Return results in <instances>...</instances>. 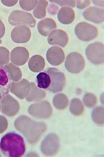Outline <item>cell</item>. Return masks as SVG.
<instances>
[{"mask_svg": "<svg viewBox=\"0 0 104 157\" xmlns=\"http://www.w3.org/2000/svg\"><path fill=\"white\" fill-rule=\"evenodd\" d=\"M15 126L31 144H36L47 130L46 125L44 123L36 122L24 116L16 120Z\"/></svg>", "mask_w": 104, "mask_h": 157, "instance_id": "obj_1", "label": "cell"}, {"mask_svg": "<svg viewBox=\"0 0 104 157\" xmlns=\"http://www.w3.org/2000/svg\"><path fill=\"white\" fill-rule=\"evenodd\" d=\"M0 151L4 156H23L26 151L23 138L15 132L8 133L1 139Z\"/></svg>", "mask_w": 104, "mask_h": 157, "instance_id": "obj_2", "label": "cell"}, {"mask_svg": "<svg viewBox=\"0 0 104 157\" xmlns=\"http://www.w3.org/2000/svg\"><path fill=\"white\" fill-rule=\"evenodd\" d=\"M9 22L12 26L26 25L34 28L36 20L31 14L23 11H13L11 13L8 19Z\"/></svg>", "mask_w": 104, "mask_h": 157, "instance_id": "obj_3", "label": "cell"}, {"mask_svg": "<svg viewBox=\"0 0 104 157\" xmlns=\"http://www.w3.org/2000/svg\"><path fill=\"white\" fill-rule=\"evenodd\" d=\"M45 72L49 75L51 80L50 86L47 90L53 93L62 91L66 86L65 75L55 68H49Z\"/></svg>", "mask_w": 104, "mask_h": 157, "instance_id": "obj_4", "label": "cell"}, {"mask_svg": "<svg viewBox=\"0 0 104 157\" xmlns=\"http://www.w3.org/2000/svg\"><path fill=\"white\" fill-rule=\"evenodd\" d=\"M75 33L78 39L85 42L92 40L97 37L98 30L96 27L87 22H81L75 27Z\"/></svg>", "mask_w": 104, "mask_h": 157, "instance_id": "obj_5", "label": "cell"}, {"mask_svg": "<svg viewBox=\"0 0 104 157\" xmlns=\"http://www.w3.org/2000/svg\"><path fill=\"white\" fill-rule=\"evenodd\" d=\"M85 60L83 56L77 52L69 54L65 63L67 71L72 74L81 72L85 68Z\"/></svg>", "mask_w": 104, "mask_h": 157, "instance_id": "obj_6", "label": "cell"}, {"mask_svg": "<svg viewBox=\"0 0 104 157\" xmlns=\"http://www.w3.org/2000/svg\"><path fill=\"white\" fill-rule=\"evenodd\" d=\"M104 47L103 43L95 42L88 46L86 55L89 61L94 64H102L104 63Z\"/></svg>", "mask_w": 104, "mask_h": 157, "instance_id": "obj_7", "label": "cell"}, {"mask_svg": "<svg viewBox=\"0 0 104 157\" xmlns=\"http://www.w3.org/2000/svg\"><path fill=\"white\" fill-rule=\"evenodd\" d=\"M60 146V140L57 135L50 133L44 139L40 148L41 151L44 155L52 156L58 153Z\"/></svg>", "mask_w": 104, "mask_h": 157, "instance_id": "obj_8", "label": "cell"}, {"mask_svg": "<svg viewBox=\"0 0 104 157\" xmlns=\"http://www.w3.org/2000/svg\"><path fill=\"white\" fill-rule=\"evenodd\" d=\"M29 113L38 118L47 119L50 117L52 114V107L47 101L31 105L29 109Z\"/></svg>", "mask_w": 104, "mask_h": 157, "instance_id": "obj_9", "label": "cell"}, {"mask_svg": "<svg viewBox=\"0 0 104 157\" xmlns=\"http://www.w3.org/2000/svg\"><path fill=\"white\" fill-rule=\"evenodd\" d=\"M31 36V31L27 26H18L14 28L12 31V40L17 44L27 43L30 40Z\"/></svg>", "mask_w": 104, "mask_h": 157, "instance_id": "obj_10", "label": "cell"}, {"mask_svg": "<svg viewBox=\"0 0 104 157\" xmlns=\"http://www.w3.org/2000/svg\"><path fill=\"white\" fill-rule=\"evenodd\" d=\"M2 109V112L9 117L16 115L19 110L18 102L10 95H7L1 101Z\"/></svg>", "mask_w": 104, "mask_h": 157, "instance_id": "obj_11", "label": "cell"}, {"mask_svg": "<svg viewBox=\"0 0 104 157\" xmlns=\"http://www.w3.org/2000/svg\"><path fill=\"white\" fill-rule=\"evenodd\" d=\"M47 61L51 65H60L63 63L65 58L64 51L60 47L53 46L47 50L46 53Z\"/></svg>", "mask_w": 104, "mask_h": 157, "instance_id": "obj_12", "label": "cell"}, {"mask_svg": "<svg viewBox=\"0 0 104 157\" xmlns=\"http://www.w3.org/2000/svg\"><path fill=\"white\" fill-rule=\"evenodd\" d=\"M12 81L5 67L0 64V100L9 94L11 87Z\"/></svg>", "mask_w": 104, "mask_h": 157, "instance_id": "obj_13", "label": "cell"}, {"mask_svg": "<svg viewBox=\"0 0 104 157\" xmlns=\"http://www.w3.org/2000/svg\"><path fill=\"white\" fill-rule=\"evenodd\" d=\"M67 33L62 30H55L51 32L47 38V42L50 45H58L65 48L69 42Z\"/></svg>", "mask_w": 104, "mask_h": 157, "instance_id": "obj_14", "label": "cell"}, {"mask_svg": "<svg viewBox=\"0 0 104 157\" xmlns=\"http://www.w3.org/2000/svg\"><path fill=\"white\" fill-rule=\"evenodd\" d=\"M29 56L28 50L26 48L16 47L11 53V61L16 65L23 66L27 62Z\"/></svg>", "mask_w": 104, "mask_h": 157, "instance_id": "obj_15", "label": "cell"}, {"mask_svg": "<svg viewBox=\"0 0 104 157\" xmlns=\"http://www.w3.org/2000/svg\"><path fill=\"white\" fill-rule=\"evenodd\" d=\"M30 90V83L25 79L19 82H12L10 91L21 99H23L27 97Z\"/></svg>", "mask_w": 104, "mask_h": 157, "instance_id": "obj_16", "label": "cell"}, {"mask_svg": "<svg viewBox=\"0 0 104 157\" xmlns=\"http://www.w3.org/2000/svg\"><path fill=\"white\" fill-rule=\"evenodd\" d=\"M104 9L92 6L85 10L83 16L88 21L96 24H101L104 22Z\"/></svg>", "mask_w": 104, "mask_h": 157, "instance_id": "obj_17", "label": "cell"}, {"mask_svg": "<svg viewBox=\"0 0 104 157\" xmlns=\"http://www.w3.org/2000/svg\"><path fill=\"white\" fill-rule=\"evenodd\" d=\"M57 28V25L54 20L46 18L39 22L37 29L39 33L43 36L46 37Z\"/></svg>", "mask_w": 104, "mask_h": 157, "instance_id": "obj_18", "label": "cell"}, {"mask_svg": "<svg viewBox=\"0 0 104 157\" xmlns=\"http://www.w3.org/2000/svg\"><path fill=\"white\" fill-rule=\"evenodd\" d=\"M75 13L72 8L63 7L59 10L58 14V21L63 25H69L73 22Z\"/></svg>", "mask_w": 104, "mask_h": 157, "instance_id": "obj_19", "label": "cell"}, {"mask_svg": "<svg viewBox=\"0 0 104 157\" xmlns=\"http://www.w3.org/2000/svg\"><path fill=\"white\" fill-rule=\"evenodd\" d=\"M45 65L44 59L40 55H35L32 57L28 62L29 68L33 72L41 71L44 68Z\"/></svg>", "mask_w": 104, "mask_h": 157, "instance_id": "obj_20", "label": "cell"}, {"mask_svg": "<svg viewBox=\"0 0 104 157\" xmlns=\"http://www.w3.org/2000/svg\"><path fill=\"white\" fill-rule=\"evenodd\" d=\"M31 92L26 98V100L28 101H40L44 98L46 97V94L43 90L38 89L35 83H31Z\"/></svg>", "mask_w": 104, "mask_h": 157, "instance_id": "obj_21", "label": "cell"}, {"mask_svg": "<svg viewBox=\"0 0 104 157\" xmlns=\"http://www.w3.org/2000/svg\"><path fill=\"white\" fill-rule=\"evenodd\" d=\"M53 103L56 109L60 110L66 109L69 104L68 97L62 93L57 94L53 98Z\"/></svg>", "mask_w": 104, "mask_h": 157, "instance_id": "obj_22", "label": "cell"}, {"mask_svg": "<svg viewBox=\"0 0 104 157\" xmlns=\"http://www.w3.org/2000/svg\"><path fill=\"white\" fill-rule=\"evenodd\" d=\"M69 109L73 115L80 116L84 113L85 107L81 100L74 98L72 100L70 103Z\"/></svg>", "mask_w": 104, "mask_h": 157, "instance_id": "obj_23", "label": "cell"}, {"mask_svg": "<svg viewBox=\"0 0 104 157\" xmlns=\"http://www.w3.org/2000/svg\"><path fill=\"white\" fill-rule=\"evenodd\" d=\"M36 82L39 88L47 90L51 82L50 76L45 71L40 73L36 76Z\"/></svg>", "mask_w": 104, "mask_h": 157, "instance_id": "obj_24", "label": "cell"}, {"mask_svg": "<svg viewBox=\"0 0 104 157\" xmlns=\"http://www.w3.org/2000/svg\"><path fill=\"white\" fill-rule=\"evenodd\" d=\"M5 67L12 81L18 82L21 79L22 73L19 68L14 65L11 63L5 66Z\"/></svg>", "mask_w": 104, "mask_h": 157, "instance_id": "obj_25", "label": "cell"}, {"mask_svg": "<svg viewBox=\"0 0 104 157\" xmlns=\"http://www.w3.org/2000/svg\"><path fill=\"white\" fill-rule=\"evenodd\" d=\"M48 5L47 1H39L37 6L33 12V15L35 17L40 19L46 16V9Z\"/></svg>", "mask_w": 104, "mask_h": 157, "instance_id": "obj_26", "label": "cell"}, {"mask_svg": "<svg viewBox=\"0 0 104 157\" xmlns=\"http://www.w3.org/2000/svg\"><path fill=\"white\" fill-rule=\"evenodd\" d=\"M104 107L99 106L93 110L92 113V118L96 124L100 125H103Z\"/></svg>", "mask_w": 104, "mask_h": 157, "instance_id": "obj_27", "label": "cell"}, {"mask_svg": "<svg viewBox=\"0 0 104 157\" xmlns=\"http://www.w3.org/2000/svg\"><path fill=\"white\" fill-rule=\"evenodd\" d=\"M83 101L86 106L88 108H93L97 105L98 99L96 96L91 93L85 94L83 98Z\"/></svg>", "mask_w": 104, "mask_h": 157, "instance_id": "obj_28", "label": "cell"}, {"mask_svg": "<svg viewBox=\"0 0 104 157\" xmlns=\"http://www.w3.org/2000/svg\"><path fill=\"white\" fill-rule=\"evenodd\" d=\"M19 3L23 10L29 11L32 10L37 6L38 1H19Z\"/></svg>", "mask_w": 104, "mask_h": 157, "instance_id": "obj_29", "label": "cell"}, {"mask_svg": "<svg viewBox=\"0 0 104 157\" xmlns=\"http://www.w3.org/2000/svg\"><path fill=\"white\" fill-rule=\"evenodd\" d=\"M9 51L6 48L0 47V64L5 65L9 61Z\"/></svg>", "mask_w": 104, "mask_h": 157, "instance_id": "obj_30", "label": "cell"}, {"mask_svg": "<svg viewBox=\"0 0 104 157\" xmlns=\"http://www.w3.org/2000/svg\"><path fill=\"white\" fill-rule=\"evenodd\" d=\"M49 2L58 4L60 6H69L72 7H75L76 6L75 1H49Z\"/></svg>", "mask_w": 104, "mask_h": 157, "instance_id": "obj_31", "label": "cell"}, {"mask_svg": "<svg viewBox=\"0 0 104 157\" xmlns=\"http://www.w3.org/2000/svg\"><path fill=\"white\" fill-rule=\"evenodd\" d=\"M8 126L7 120L5 117L0 116V134L4 132L7 129Z\"/></svg>", "mask_w": 104, "mask_h": 157, "instance_id": "obj_32", "label": "cell"}, {"mask_svg": "<svg viewBox=\"0 0 104 157\" xmlns=\"http://www.w3.org/2000/svg\"><path fill=\"white\" fill-rule=\"evenodd\" d=\"M59 7L54 4H50L47 9L48 13L52 15H55L58 13Z\"/></svg>", "mask_w": 104, "mask_h": 157, "instance_id": "obj_33", "label": "cell"}, {"mask_svg": "<svg viewBox=\"0 0 104 157\" xmlns=\"http://www.w3.org/2000/svg\"><path fill=\"white\" fill-rule=\"evenodd\" d=\"M90 4H91L90 1H77V8L80 10H83L89 6Z\"/></svg>", "mask_w": 104, "mask_h": 157, "instance_id": "obj_34", "label": "cell"}, {"mask_svg": "<svg viewBox=\"0 0 104 157\" xmlns=\"http://www.w3.org/2000/svg\"><path fill=\"white\" fill-rule=\"evenodd\" d=\"M18 1H1L2 3L6 6L11 7L15 6Z\"/></svg>", "mask_w": 104, "mask_h": 157, "instance_id": "obj_35", "label": "cell"}, {"mask_svg": "<svg viewBox=\"0 0 104 157\" xmlns=\"http://www.w3.org/2000/svg\"><path fill=\"white\" fill-rule=\"evenodd\" d=\"M5 32V27L4 23L0 20V39L4 36Z\"/></svg>", "mask_w": 104, "mask_h": 157, "instance_id": "obj_36", "label": "cell"}, {"mask_svg": "<svg viewBox=\"0 0 104 157\" xmlns=\"http://www.w3.org/2000/svg\"><path fill=\"white\" fill-rule=\"evenodd\" d=\"M93 3L96 6H104V1H92Z\"/></svg>", "mask_w": 104, "mask_h": 157, "instance_id": "obj_37", "label": "cell"}, {"mask_svg": "<svg viewBox=\"0 0 104 157\" xmlns=\"http://www.w3.org/2000/svg\"><path fill=\"white\" fill-rule=\"evenodd\" d=\"M2 40H0V44H2Z\"/></svg>", "mask_w": 104, "mask_h": 157, "instance_id": "obj_38", "label": "cell"}]
</instances>
